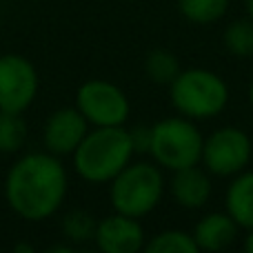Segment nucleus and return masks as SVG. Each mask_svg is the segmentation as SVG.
I'll return each mask as SVG.
<instances>
[{
    "label": "nucleus",
    "instance_id": "16",
    "mask_svg": "<svg viewBox=\"0 0 253 253\" xmlns=\"http://www.w3.org/2000/svg\"><path fill=\"white\" fill-rule=\"evenodd\" d=\"M147 253H198V245L193 240V233L182 229H167L144 242Z\"/></svg>",
    "mask_w": 253,
    "mask_h": 253
},
{
    "label": "nucleus",
    "instance_id": "1",
    "mask_svg": "<svg viewBox=\"0 0 253 253\" xmlns=\"http://www.w3.org/2000/svg\"><path fill=\"white\" fill-rule=\"evenodd\" d=\"M69 191V175L60 156L44 151L25 153L4 178V200L18 218L42 222L62 207Z\"/></svg>",
    "mask_w": 253,
    "mask_h": 253
},
{
    "label": "nucleus",
    "instance_id": "15",
    "mask_svg": "<svg viewBox=\"0 0 253 253\" xmlns=\"http://www.w3.org/2000/svg\"><path fill=\"white\" fill-rule=\"evenodd\" d=\"M231 0H178V11L191 25H213L224 18Z\"/></svg>",
    "mask_w": 253,
    "mask_h": 253
},
{
    "label": "nucleus",
    "instance_id": "4",
    "mask_svg": "<svg viewBox=\"0 0 253 253\" xmlns=\"http://www.w3.org/2000/svg\"><path fill=\"white\" fill-rule=\"evenodd\" d=\"M165 196V175L156 162H129L109 182L114 211L131 218L149 215Z\"/></svg>",
    "mask_w": 253,
    "mask_h": 253
},
{
    "label": "nucleus",
    "instance_id": "18",
    "mask_svg": "<svg viewBox=\"0 0 253 253\" xmlns=\"http://www.w3.org/2000/svg\"><path fill=\"white\" fill-rule=\"evenodd\" d=\"M27 123L22 114L0 111V153H18L25 147Z\"/></svg>",
    "mask_w": 253,
    "mask_h": 253
},
{
    "label": "nucleus",
    "instance_id": "7",
    "mask_svg": "<svg viewBox=\"0 0 253 253\" xmlns=\"http://www.w3.org/2000/svg\"><path fill=\"white\" fill-rule=\"evenodd\" d=\"M76 109L91 126H120L129 120L131 102L118 84L93 78L78 87Z\"/></svg>",
    "mask_w": 253,
    "mask_h": 253
},
{
    "label": "nucleus",
    "instance_id": "3",
    "mask_svg": "<svg viewBox=\"0 0 253 253\" xmlns=\"http://www.w3.org/2000/svg\"><path fill=\"white\" fill-rule=\"evenodd\" d=\"M173 109L189 120H211L224 111L229 102V87L211 69L191 67L182 69L169 84Z\"/></svg>",
    "mask_w": 253,
    "mask_h": 253
},
{
    "label": "nucleus",
    "instance_id": "2",
    "mask_svg": "<svg viewBox=\"0 0 253 253\" xmlns=\"http://www.w3.org/2000/svg\"><path fill=\"white\" fill-rule=\"evenodd\" d=\"M129 129L120 126H93L71 153L74 169L89 184H109L133 158Z\"/></svg>",
    "mask_w": 253,
    "mask_h": 253
},
{
    "label": "nucleus",
    "instance_id": "8",
    "mask_svg": "<svg viewBox=\"0 0 253 253\" xmlns=\"http://www.w3.org/2000/svg\"><path fill=\"white\" fill-rule=\"evenodd\" d=\"M40 78L34 62L20 53L0 56V111L25 114L38 96Z\"/></svg>",
    "mask_w": 253,
    "mask_h": 253
},
{
    "label": "nucleus",
    "instance_id": "13",
    "mask_svg": "<svg viewBox=\"0 0 253 253\" xmlns=\"http://www.w3.org/2000/svg\"><path fill=\"white\" fill-rule=\"evenodd\" d=\"M224 211L236 220L240 229L247 231L253 227V169L247 167L231 178L224 196Z\"/></svg>",
    "mask_w": 253,
    "mask_h": 253
},
{
    "label": "nucleus",
    "instance_id": "20",
    "mask_svg": "<svg viewBox=\"0 0 253 253\" xmlns=\"http://www.w3.org/2000/svg\"><path fill=\"white\" fill-rule=\"evenodd\" d=\"M131 144H133L135 153H149V144H151V126L147 125H135L133 129H129Z\"/></svg>",
    "mask_w": 253,
    "mask_h": 253
},
{
    "label": "nucleus",
    "instance_id": "24",
    "mask_svg": "<svg viewBox=\"0 0 253 253\" xmlns=\"http://www.w3.org/2000/svg\"><path fill=\"white\" fill-rule=\"evenodd\" d=\"M247 96H249V105H251V109H253V83L249 84V93H247Z\"/></svg>",
    "mask_w": 253,
    "mask_h": 253
},
{
    "label": "nucleus",
    "instance_id": "17",
    "mask_svg": "<svg viewBox=\"0 0 253 253\" xmlns=\"http://www.w3.org/2000/svg\"><path fill=\"white\" fill-rule=\"evenodd\" d=\"M224 49L236 58H253V20L249 16L229 22L224 29Z\"/></svg>",
    "mask_w": 253,
    "mask_h": 253
},
{
    "label": "nucleus",
    "instance_id": "22",
    "mask_svg": "<svg viewBox=\"0 0 253 253\" xmlns=\"http://www.w3.org/2000/svg\"><path fill=\"white\" fill-rule=\"evenodd\" d=\"M245 9H247V16L253 20V0H245Z\"/></svg>",
    "mask_w": 253,
    "mask_h": 253
},
{
    "label": "nucleus",
    "instance_id": "14",
    "mask_svg": "<svg viewBox=\"0 0 253 253\" xmlns=\"http://www.w3.org/2000/svg\"><path fill=\"white\" fill-rule=\"evenodd\" d=\"M180 71H182V67H180L178 56L169 49H151L144 56V74L156 84H167L169 87Z\"/></svg>",
    "mask_w": 253,
    "mask_h": 253
},
{
    "label": "nucleus",
    "instance_id": "12",
    "mask_svg": "<svg viewBox=\"0 0 253 253\" xmlns=\"http://www.w3.org/2000/svg\"><path fill=\"white\" fill-rule=\"evenodd\" d=\"M240 227L227 211H211L202 215L193 227V240L198 245V251H224L236 242Z\"/></svg>",
    "mask_w": 253,
    "mask_h": 253
},
{
    "label": "nucleus",
    "instance_id": "19",
    "mask_svg": "<svg viewBox=\"0 0 253 253\" xmlns=\"http://www.w3.org/2000/svg\"><path fill=\"white\" fill-rule=\"evenodd\" d=\"M96 224H98V220L91 213H87L83 209H74L62 220V233L71 242H87V240H93Z\"/></svg>",
    "mask_w": 253,
    "mask_h": 253
},
{
    "label": "nucleus",
    "instance_id": "21",
    "mask_svg": "<svg viewBox=\"0 0 253 253\" xmlns=\"http://www.w3.org/2000/svg\"><path fill=\"white\" fill-rule=\"evenodd\" d=\"M245 251L253 253V227L247 229V233H245Z\"/></svg>",
    "mask_w": 253,
    "mask_h": 253
},
{
    "label": "nucleus",
    "instance_id": "9",
    "mask_svg": "<svg viewBox=\"0 0 253 253\" xmlns=\"http://www.w3.org/2000/svg\"><path fill=\"white\" fill-rule=\"evenodd\" d=\"M91 129V125L87 123L83 114L74 107H60L47 118V123L42 126V142L44 149L53 156H71L76 151L83 138L87 135V131Z\"/></svg>",
    "mask_w": 253,
    "mask_h": 253
},
{
    "label": "nucleus",
    "instance_id": "23",
    "mask_svg": "<svg viewBox=\"0 0 253 253\" xmlns=\"http://www.w3.org/2000/svg\"><path fill=\"white\" fill-rule=\"evenodd\" d=\"M13 249H16V251H25V253H31V251H34L29 245H16Z\"/></svg>",
    "mask_w": 253,
    "mask_h": 253
},
{
    "label": "nucleus",
    "instance_id": "5",
    "mask_svg": "<svg viewBox=\"0 0 253 253\" xmlns=\"http://www.w3.org/2000/svg\"><path fill=\"white\" fill-rule=\"evenodd\" d=\"M205 135L198 129L196 120L184 116H171L151 125V144L149 156L160 169L178 171L184 167L200 165Z\"/></svg>",
    "mask_w": 253,
    "mask_h": 253
},
{
    "label": "nucleus",
    "instance_id": "6",
    "mask_svg": "<svg viewBox=\"0 0 253 253\" xmlns=\"http://www.w3.org/2000/svg\"><path fill=\"white\" fill-rule=\"evenodd\" d=\"M253 156V142L249 133L238 126H220L209 133L202 142L200 165L211 175L218 178H233L236 173L245 171Z\"/></svg>",
    "mask_w": 253,
    "mask_h": 253
},
{
    "label": "nucleus",
    "instance_id": "11",
    "mask_svg": "<svg viewBox=\"0 0 253 253\" xmlns=\"http://www.w3.org/2000/svg\"><path fill=\"white\" fill-rule=\"evenodd\" d=\"M171 173L173 175L169 180V191L178 207L196 211L211 200L213 184H211L209 171L202 169L200 165L184 167V169L171 171Z\"/></svg>",
    "mask_w": 253,
    "mask_h": 253
},
{
    "label": "nucleus",
    "instance_id": "10",
    "mask_svg": "<svg viewBox=\"0 0 253 253\" xmlns=\"http://www.w3.org/2000/svg\"><path fill=\"white\" fill-rule=\"evenodd\" d=\"M93 242L102 253H138L144 249L147 236L140 218L114 211L111 215L98 220Z\"/></svg>",
    "mask_w": 253,
    "mask_h": 253
}]
</instances>
